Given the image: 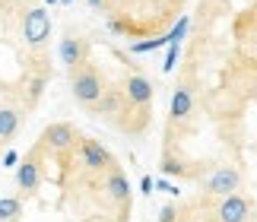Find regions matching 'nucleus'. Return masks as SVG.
Wrapping results in <instances>:
<instances>
[{
  "label": "nucleus",
  "instance_id": "nucleus-1",
  "mask_svg": "<svg viewBox=\"0 0 257 222\" xmlns=\"http://www.w3.org/2000/svg\"><path fill=\"white\" fill-rule=\"evenodd\" d=\"M70 83H73V86H70V89H73V98H76L80 105H86V108H92L98 98H102V92H105L98 70H95V67H89V64H83V67H76V70H73Z\"/></svg>",
  "mask_w": 257,
  "mask_h": 222
},
{
  "label": "nucleus",
  "instance_id": "nucleus-2",
  "mask_svg": "<svg viewBox=\"0 0 257 222\" xmlns=\"http://www.w3.org/2000/svg\"><path fill=\"white\" fill-rule=\"evenodd\" d=\"M51 35V19H48V10L45 7H32L26 10V19H23V38L26 45L32 48H42Z\"/></svg>",
  "mask_w": 257,
  "mask_h": 222
},
{
  "label": "nucleus",
  "instance_id": "nucleus-3",
  "mask_svg": "<svg viewBox=\"0 0 257 222\" xmlns=\"http://www.w3.org/2000/svg\"><path fill=\"white\" fill-rule=\"evenodd\" d=\"M238 187H241V175L232 165H222L219 171H213V175H210V181H206V190H210V194H222V197L235 194Z\"/></svg>",
  "mask_w": 257,
  "mask_h": 222
},
{
  "label": "nucleus",
  "instance_id": "nucleus-4",
  "mask_svg": "<svg viewBox=\"0 0 257 222\" xmlns=\"http://www.w3.org/2000/svg\"><path fill=\"white\" fill-rule=\"evenodd\" d=\"M80 159H83V165L86 168H92V171H102V168H111V153L102 146V143H95V140H80Z\"/></svg>",
  "mask_w": 257,
  "mask_h": 222
},
{
  "label": "nucleus",
  "instance_id": "nucleus-5",
  "mask_svg": "<svg viewBox=\"0 0 257 222\" xmlns=\"http://www.w3.org/2000/svg\"><path fill=\"white\" fill-rule=\"evenodd\" d=\"M57 54H61V60H64L70 70H76V67L86 64L89 45L83 42V38H76V35H67V38H61V45H57Z\"/></svg>",
  "mask_w": 257,
  "mask_h": 222
},
{
  "label": "nucleus",
  "instance_id": "nucleus-6",
  "mask_svg": "<svg viewBox=\"0 0 257 222\" xmlns=\"http://www.w3.org/2000/svg\"><path fill=\"white\" fill-rule=\"evenodd\" d=\"M248 213H251V203L238 194H229L222 197L219 209H216V216H219V222H248Z\"/></svg>",
  "mask_w": 257,
  "mask_h": 222
},
{
  "label": "nucleus",
  "instance_id": "nucleus-7",
  "mask_svg": "<svg viewBox=\"0 0 257 222\" xmlns=\"http://www.w3.org/2000/svg\"><path fill=\"white\" fill-rule=\"evenodd\" d=\"M124 95H127V102H131V105L146 108V105L153 102V83H150L146 76L137 73V76H131V79L124 83Z\"/></svg>",
  "mask_w": 257,
  "mask_h": 222
},
{
  "label": "nucleus",
  "instance_id": "nucleus-8",
  "mask_svg": "<svg viewBox=\"0 0 257 222\" xmlns=\"http://www.w3.org/2000/svg\"><path fill=\"white\" fill-rule=\"evenodd\" d=\"M42 143L51 146L54 153H64V149H70V146L76 143V134H73L70 124H51V127L42 134Z\"/></svg>",
  "mask_w": 257,
  "mask_h": 222
},
{
  "label": "nucleus",
  "instance_id": "nucleus-9",
  "mask_svg": "<svg viewBox=\"0 0 257 222\" xmlns=\"http://www.w3.org/2000/svg\"><path fill=\"white\" fill-rule=\"evenodd\" d=\"M38 181H42V168H38V162L29 156L26 162H19V168H16V187L23 190V194H32L38 187Z\"/></svg>",
  "mask_w": 257,
  "mask_h": 222
},
{
  "label": "nucleus",
  "instance_id": "nucleus-10",
  "mask_svg": "<svg viewBox=\"0 0 257 222\" xmlns=\"http://www.w3.org/2000/svg\"><path fill=\"white\" fill-rule=\"evenodd\" d=\"M194 115V92L187 86H178L172 95V121H187Z\"/></svg>",
  "mask_w": 257,
  "mask_h": 222
},
{
  "label": "nucleus",
  "instance_id": "nucleus-11",
  "mask_svg": "<svg viewBox=\"0 0 257 222\" xmlns=\"http://www.w3.org/2000/svg\"><path fill=\"white\" fill-rule=\"evenodd\" d=\"M19 124H23V118H19V111H16V108H10V105L0 108V143L13 140V137H16V130H19Z\"/></svg>",
  "mask_w": 257,
  "mask_h": 222
},
{
  "label": "nucleus",
  "instance_id": "nucleus-12",
  "mask_svg": "<svg viewBox=\"0 0 257 222\" xmlns=\"http://www.w3.org/2000/svg\"><path fill=\"white\" fill-rule=\"evenodd\" d=\"M105 190H108L111 200H117V203H127V197H131V184H127V178L121 175V171H108Z\"/></svg>",
  "mask_w": 257,
  "mask_h": 222
},
{
  "label": "nucleus",
  "instance_id": "nucleus-13",
  "mask_svg": "<svg viewBox=\"0 0 257 222\" xmlns=\"http://www.w3.org/2000/svg\"><path fill=\"white\" fill-rule=\"evenodd\" d=\"M23 213V200L19 197H0V222H13Z\"/></svg>",
  "mask_w": 257,
  "mask_h": 222
},
{
  "label": "nucleus",
  "instance_id": "nucleus-14",
  "mask_svg": "<svg viewBox=\"0 0 257 222\" xmlns=\"http://www.w3.org/2000/svg\"><path fill=\"white\" fill-rule=\"evenodd\" d=\"M162 45H169V38H165V35H156V38H146V42H134L131 51L134 54H150V51H156V48H162Z\"/></svg>",
  "mask_w": 257,
  "mask_h": 222
},
{
  "label": "nucleus",
  "instance_id": "nucleus-15",
  "mask_svg": "<svg viewBox=\"0 0 257 222\" xmlns=\"http://www.w3.org/2000/svg\"><path fill=\"white\" fill-rule=\"evenodd\" d=\"M187 29H191V19L181 16V19H178V23L172 26V32L165 35V38H169V45H181V42H184V35H187Z\"/></svg>",
  "mask_w": 257,
  "mask_h": 222
},
{
  "label": "nucleus",
  "instance_id": "nucleus-16",
  "mask_svg": "<svg viewBox=\"0 0 257 222\" xmlns=\"http://www.w3.org/2000/svg\"><path fill=\"white\" fill-rule=\"evenodd\" d=\"M178 54H181V45H169V54H165V60H162L165 73H172V70L178 67Z\"/></svg>",
  "mask_w": 257,
  "mask_h": 222
},
{
  "label": "nucleus",
  "instance_id": "nucleus-17",
  "mask_svg": "<svg viewBox=\"0 0 257 222\" xmlns=\"http://www.w3.org/2000/svg\"><path fill=\"white\" fill-rule=\"evenodd\" d=\"M42 89H45V76H38V79H32V86H29V95H32V102L38 95H42Z\"/></svg>",
  "mask_w": 257,
  "mask_h": 222
},
{
  "label": "nucleus",
  "instance_id": "nucleus-18",
  "mask_svg": "<svg viewBox=\"0 0 257 222\" xmlns=\"http://www.w3.org/2000/svg\"><path fill=\"white\" fill-rule=\"evenodd\" d=\"M159 222H175V209H172V206H165L162 213H159Z\"/></svg>",
  "mask_w": 257,
  "mask_h": 222
},
{
  "label": "nucleus",
  "instance_id": "nucleus-19",
  "mask_svg": "<svg viewBox=\"0 0 257 222\" xmlns=\"http://www.w3.org/2000/svg\"><path fill=\"white\" fill-rule=\"evenodd\" d=\"M16 162H19V159H16V153H7V156H4V165H7V168H13Z\"/></svg>",
  "mask_w": 257,
  "mask_h": 222
},
{
  "label": "nucleus",
  "instance_id": "nucleus-20",
  "mask_svg": "<svg viewBox=\"0 0 257 222\" xmlns=\"http://www.w3.org/2000/svg\"><path fill=\"white\" fill-rule=\"evenodd\" d=\"M140 190H143V194H150V190H153V178H143L140 181Z\"/></svg>",
  "mask_w": 257,
  "mask_h": 222
},
{
  "label": "nucleus",
  "instance_id": "nucleus-21",
  "mask_svg": "<svg viewBox=\"0 0 257 222\" xmlns=\"http://www.w3.org/2000/svg\"><path fill=\"white\" fill-rule=\"evenodd\" d=\"M89 7H92V10H102V7H105V0H89Z\"/></svg>",
  "mask_w": 257,
  "mask_h": 222
},
{
  "label": "nucleus",
  "instance_id": "nucleus-22",
  "mask_svg": "<svg viewBox=\"0 0 257 222\" xmlns=\"http://www.w3.org/2000/svg\"><path fill=\"white\" fill-rule=\"evenodd\" d=\"M45 4H48V7H54V4H61V0H45Z\"/></svg>",
  "mask_w": 257,
  "mask_h": 222
},
{
  "label": "nucleus",
  "instance_id": "nucleus-23",
  "mask_svg": "<svg viewBox=\"0 0 257 222\" xmlns=\"http://www.w3.org/2000/svg\"><path fill=\"white\" fill-rule=\"evenodd\" d=\"M61 4H73V0H61Z\"/></svg>",
  "mask_w": 257,
  "mask_h": 222
}]
</instances>
